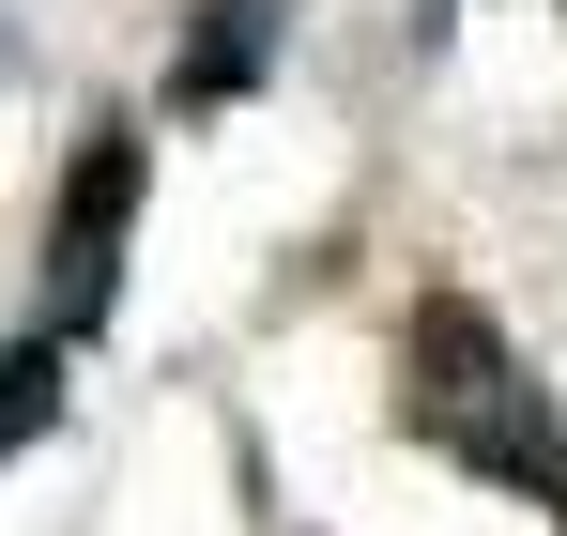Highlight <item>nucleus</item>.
I'll return each instance as SVG.
<instances>
[{"label":"nucleus","instance_id":"obj_2","mask_svg":"<svg viewBox=\"0 0 567 536\" xmlns=\"http://www.w3.org/2000/svg\"><path fill=\"white\" fill-rule=\"evenodd\" d=\"M123 230H138V138L107 123V138H78L62 215H47V322H62V338L107 322V291H123Z\"/></svg>","mask_w":567,"mask_h":536},{"label":"nucleus","instance_id":"obj_1","mask_svg":"<svg viewBox=\"0 0 567 536\" xmlns=\"http://www.w3.org/2000/svg\"><path fill=\"white\" fill-rule=\"evenodd\" d=\"M399 399H414V430H430L445 460H475L491 491H522V506H553V522H567V414H553V383L506 353L491 307L430 291L414 338H399Z\"/></svg>","mask_w":567,"mask_h":536},{"label":"nucleus","instance_id":"obj_3","mask_svg":"<svg viewBox=\"0 0 567 536\" xmlns=\"http://www.w3.org/2000/svg\"><path fill=\"white\" fill-rule=\"evenodd\" d=\"M261 62H277V16L261 0H199L185 62H169V107H230V92H261Z\"/></svg>","mask_w":567,"mask_h":536},{"label":"nucleus","instance_id":"obj_4","mask_svg":"<svg viewBox=\"0 0 567 536\" xmlns=\"http://www.w3.org/2000/svg\"><path fill=\"white\" fill-rule=\"evenodd\" d=\"M62 353H78L62 322H31V338L0 353V460H16V445H47V414H62Z\"/></svg>","mask_w":567,"mask_h":536}]
</instances>
